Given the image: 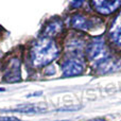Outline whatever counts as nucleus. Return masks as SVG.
Returning a JSON list of instances; mask_svg holds the SVG:
<instances>
[{"label":"nucleus","mask_w":121,"mask_h":121,"mask_svg":"<svg viewBox=\"0 0 121 121\" xmlns=\"http://www.w3.org/2000/svg\"><path fill=\"white\" fill-rule=\"evenodd\" d=\"M87 54L90 60H92L96 62L107 56V53L105 52V44L102 38L97 37L90 43L87 48Z\"/></svg>","instance_id":"f257e3e1"},{"label":"nucleus","mask_w":121,"mask_h":121,"mask_svg":"<svg viewBox=\"0 0 121 121\" xmlns=\"http://www.w3.org/2000/svg\"><path fill=\"white\" fill-rule=\"evenodd\" d=\"M92 6L95 8V10L98 13L102 15H109L113 12H115L117 9H119L121 5V1H92L90 2Z\"/></svg>","instance_id":"f03ea898"},{"label":"nucleus","mask_w":121,"mask_h":121,"mask_svg":"<svg viewBox=\"0 0 121 121\" xmlns=\"http://www.w3.org/2000/svg\"><path fill=\"white\" fill-rule=\"evenodd\" d=\"M118 66H119V60L109 56V55H107L104 59L96 62V67L100 73H106V72L115 71L118 69Z\"/></svg>","instance_id":"7ed1b4c3"},{"label":"nucleus","mask_w":121,"mask_h":121,"mask_svg":"<svg viewBox=\"0 0 121 121\" xmlns=\"http://www.w3.org/2000/svg\"><path fill=\"white\" fill-rule=\"evenodd\" d=\"M91 26V20H88L84 16H75L73 17V27L79 29L86 30Z\"/></svg>","instance_id":"20e7f679"},{"label":"nucleus","mask_w":121,"mask_h":121,"mask_svg":"<svg viewBox=\"0 0 121 121\" xmlns=\"http://www.w3.org/2000/svg\"><path fill=\"white\" fill-rule=\"evenodd\" d=\"M83 71V65L78 62H71L68 64L66 68V73L68 75H75L80 74Z\"/></svg>","instance_id":"39448f33"},{"label":"nucleus","mask_w":121,"mask_h":121,"mask_svg":"<svg viewBox=\"0 0 121 121\" xmlns=\"http://www.w3.org/2000/svg\"><path fill=\"white\" fill-rule=\"evenodd\" d=\"M89 121H106L105 119H94V120H89Z\"/></svg>","instance_id":"423d86ee"}]
</instances>
